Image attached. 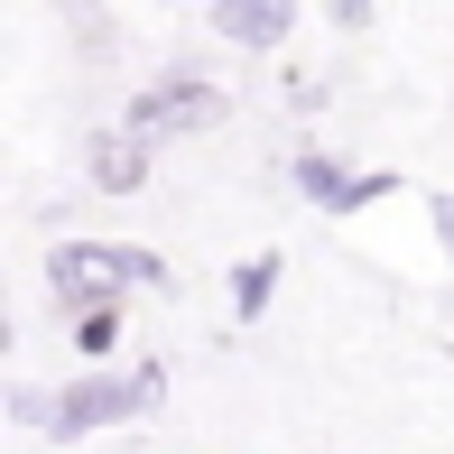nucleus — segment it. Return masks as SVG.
<instances>
[{
  "label": "nucleus",
  "mask_w": 454,
  "mask_h": 454,
  "mask_svg": "<svg viewBox=\"0 0 454 454\" xmlns=\"http://www.w3.org/2000/svg\"><path fill=\"white\" fill-rule=\"evenodd\" d=\"M47 287H56V306H102V297H130V287H176L168 278V260L158 251H130V241H56L47 251Z\"/></svg>",
  "instance_id": "obj_1"
},
{
  "label": "nucleus",
  "mask_w": 454,
  "mask_h": 454,
  "mask_svg": "<svg viewBox=\"0 0 454 454\" xmlns=\"http://www.w3.org/2000/svg\"><path fill=\"white\" fill-rule=\"evenodd\" d=\"M436 232H445V241H454V195H436Z\"/></svg>",
  "instance_id": "obj_10"
},
{
  "label": "nucleus",
  "mask_w": 454,
  "mask_h": 454,
  "mask_svg": "<svg viewBox=\"0 0 454 454\" xmlns=\"http://www.w3.org/2000/svg\"><path fill=\"white\" fill-rule=\"evenodd\" d=\"M232 112V102H223L214 84H204V74H158V84H139L130 93V130H149V139H176V130H204V121H223Z\"/></svg>",
  "instance_id": "obj_3"
},
{
  "label": "nucleus",
  "mask_w": 454,
  "mask_h": 454,
  "mask_svg": "<svg viewBox=\"0 0 454 454\" xmlns=\"http://www.w3.org/2000/svg\"><path fill=\"white\" fill-rule=\"evenodd\" d=\"M74 343H84V353L102 362L121 343V297H102V306H74Z\"/></svg>",
  "instance_id": "obj_8"
},
{
  "label": "nucleus",
  "mask_w": 454,
  "mask_h": 454,
  "mask_svg": "<svg viewBox=\"0 0 454 454\" xmlns=\"http://www.w3.org/2000/svg\"><path fill=\"white\" fill-rule=\"evenodd\" d=\"M214 37L223 47H287L297 37V0H214Z\"/></svg>",
  "instance_id": "obj_6"
},
{
  "label": "nucleus",
  "mask_w": 454,
  "mask_h": 454,
  "mask_svg": "<svg viewBox=\"0 0 454 454\" xmlns=\"http://www.w3.org/2000/svg\"><path fill=\"white\" fill-rule=\"evenodd\" d=\"M158 408H168V371L158 362L93 371V380H74V389L47 399V436H93V427H121V418H158Z\"/></svg>",
  "instance_id": "obj_2"
},
{
  "label": "nucleus",
  "mask_w": 454,
  "mask_h": 454,
  "mask_svg": "<svg viewBox=\"0 0 454 454\" xmlns=\"http://www.w3.org/2000/svg\"><path fill=\"white\" fill-rule=\"evenodd\" d=\"M371 10H380V0H334V19H343V28H362Z\"/></svg>",
  "instance_id": "obj_9"
},
{
  "label": "nucleus",
  "mask_w": 454,
  "mask_h": 454,
  "mask_svg": "<svg viewBox=\"0 0 454 454\" xmlns=\"http://www.w3.org/2000/svg\"><path fill=\"white\" fill-rule=\"evenodd\" d=\"M287 176H297V195L306 204H325V214H362V204H380V195H399V176H389V168H343V158H325V149H297V168H287Z\"/></svg>",
  "instance_id": "obj_4"
},
{
  "label": "nucleus",
  "mask_w": 454,
  "mask_h": 454,
  "mask_svg": "<svg viewBox=\"0 0 454 454\" xmlns=\"http://www.w3.org/2000/svg\"><path fill=\"white\" fill-rule=\"evenodd\" d=\"M149 149H158L149 130H130V121H112V130H93L84 168H93V185H102V195H139V185H149Z\"/></svg>",
  "instance_id": "obj_5"
},
{
  "label": "nucleus",
  "mask_w": 454,
  "mask_h": 454,
  "mask_svg": "<svg viewBox=\"0 0 454 454\" xmlns=\"http://www.w3.org/2000/svg\"><path fill=\"white\" fill-rule=\"evenodd\" d=\"M278 270H287L278 251H251V260L232 270V316H241V325H260V306L278 297Z\"/></svg>",
  "instance_id": "obj_7"
}]
</instances>
